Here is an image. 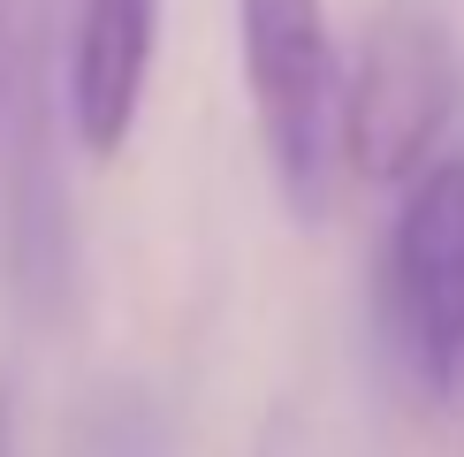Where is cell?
<instances>
[{
    "label": "cell",
    "instance_id": "cell-3",
    "mask_svg": "<svg viewBox=\"0 0 464 457\" xmlns=\"http://www.w3.org/2000/svg\"><path fill=\"white\" fill-rule=\"evenodd\" d=\"M464 100L457 38L427 0H381L343 69V176L403 183L441 152Z\"/></svg>",
    "mask_w": 464,
    "mask_h": 457
},
{
    "label": "cell",
    "instance_id": "cell-4",
    "mask_svg": "<svg viewBox=\"0 0 464 457\" xmlns=\"http://www.w3.org/2000/svg\"><path fill=\"white\" fill-rule=\"evenodd\" d=\"M8 282L31 320H62L76 297V221L62 160H53V100L46 69H24L15 92V138H8Z\"/></svg>",
    "mask_w": 464,
    "mask_h": 457
},
{
    "label": "cell",
    "instance_id": "cell-6",
    "mask_svg": "<svg viewBox=\"0 0 464 457\" xmlns=\"http://www.w3.org/2000/svg\"><path fill=\"white\" fill-rule=\"evenodd\" d=\"M76 457H176L168 412L152 404L138 381H107L76 412Z\"/></svg>",
    "mask_w": 464,
    "mask_h": 457
},
{
    "label": "cell",
    "instance_id": "cell-7",
    "mask_svg": "<svg viewBox=\"0 0 464 457\" xmlns=\"http://www.w3.org/2000/svg\"><path fill=\"white\" fill-rule=\"evenodd\" d=\"M0 457H15V389L0 381Z\"/></svg>",
    "mask_w": 464,
    "mask_h": 457
},
{
    "label": "cell",
    "instance_id": "cell-1",
    "mask_svg": "<svg viewBox=\"0 0 464 457\" xmlns=\"http://www.w3.org/2000/svg\"><path fill=\"white\" fill-rule=\"evenodd\" d=\"M373 328L411 404L434 412L464 396V152H434L403 176L373 267Z\"/></svg>",
    "mask_w": 464,
    "mask_h": 457
},
{
    "label": "cell",
    "instance_id": "cell-5",
    "mask_svg": "<svg viewBox=\"0 0 464 457\" xmlns=\"http://www.w3.org/2000/svg\"><path fill=\"white\" fill-rule=\"evenodd\" d=\"M152 53H160V0H69L62 38V114L84 160H114L138 130Z\"/></svg>",
    "mask_w": 464,
    "mask_h": 457
},
{
    "label": "cell",
    "instance_id": "cell-2",
    "mask_svg": "<svg viewBox=\"0 0 464 457\" xmlns=\"http://www.w3.org/2000/svg\"><path fill=\"white\" fill-rule=\"evenodd\" d=\"M237 38L275 190L320 221L343 190V53L327 0H237Z\"/></svg>",
    "mask_w": 464,
    "mask_h": 457
}]
</instances>
